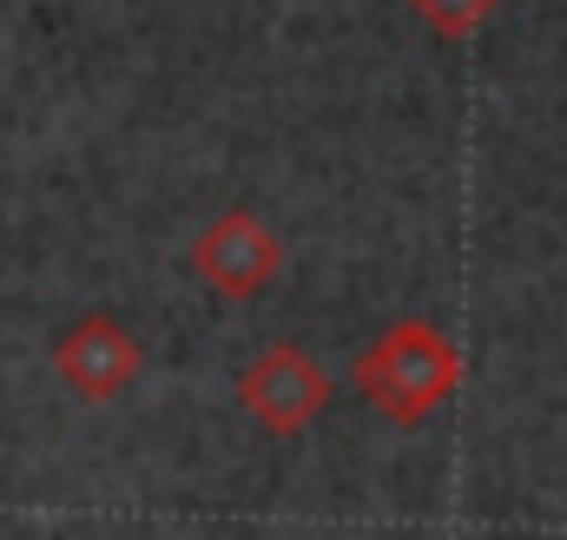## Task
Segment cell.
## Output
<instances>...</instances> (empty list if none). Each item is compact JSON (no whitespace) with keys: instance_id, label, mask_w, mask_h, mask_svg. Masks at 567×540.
I'll return each instance as SVG.
<instances>
[{"instance_id":"3","label":"cell","mask_w":567,"mask_h":540,"mask_svg":"<svg viewBox=\"0 0 567 540\" xmlns=\"http://www.w3.org/2000/svg\"><path fill=\"white\" fill-rule=\"evenodd\" d=\"M192 270H198V283H212V290L231 297V303L265 297L284 277V238L251 211V205H225V211L198 231Z\"/></svg>"},{"instance_id":"5","label":"cell","mask_w":567,"mask_h":540,"mask_svg":"<svg viewBox=\"0 0 567 540\" xmlns=\"http://www.w3.org/2000/svg\"><path fill=\"white\" fill-rule=\"evenodd\" d=\"M410 13H423L435 40H468L502 13V0H410Z\"/></svg>"},{"instance_id":"1","label":"cell","mask_w":567,"mask_h":540,"mask_svg":"<svg viewBox=\"0 0 567 540\" xmlns=\"http://www.w3.org/2000/svg\"><path fill=\"white\" fill-rule=\"evenodd\" d=\"M350 390L377 415H390L396 428H416L462 390V350L449 343L442 323L403 316L350 363Z\"/></svg>"},{"instance_id":"4","label":"cell","mask_w":567,"mask_h":540,"mask_svg":"<svg viewBox=\"0 0 567 540\" xmlns=\"http://www.w3.org/2000/svg\"><path fill=\"white\" fill-rule=\"evenodd\" d=\"M53 370L80 403H120L145 370V343L113 316V310H86L60 343H53Z\"/></svg>"},{"instance_id":"2","label":"cell","mask_w":567,"mask_h":540,"mask_svg":"<svg viewBox=\"0 0 567 540\" xmlns=\"http://www.w3.org/2000/svg\"><path fill=\"white\" fill-rule=\"evenodd\" d=\"M337 403V383L323 376V363L303 350V343H271L258 363H245L238 376V408L265 428V435H303L323 408Z\"/></svg>"}]
</instances>
